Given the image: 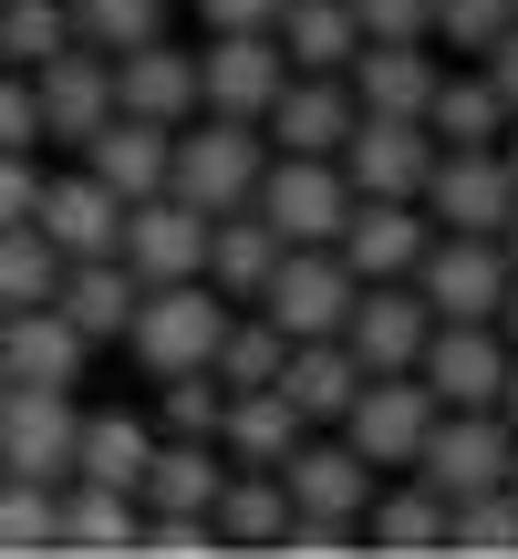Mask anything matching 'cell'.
<instances>
[{
	"label": "cell",
	"mask_w": 518,
	"mask_h": 559,
	"mask_svg": "<svg viewBox=\"0 0 518 559\" xmlns=\"http://www.w3.org/2000/svg\"><path fill=\"white\" fill-rule=\"evenodd\" d=\"M259 166H270V135L239 115H187L177 135H166V187H177L187 207H208V218H228V207L259 198Z\"/></svg>",
	"instance_id": "1"
},
{
	"label": "cell",
	"mask_w": 518,
	"mask_h": 559,
	"mask_svg": "<svg viewBox=\"0 0 518 559\" xmlns=\"http://www.w3.org/2000/svg\"><path fill=\"white\" fill-rule=\"evenodd\" d=\"M498 415H508V436H518V353H508V383H498Z\"/></svg>",
	"instance_id": "49"
},
{
	"label": "cell",
	"mask_w": 518,
	"mask_h": 559,
	"mask_svg": "<svg viewBox=\"0 0 518 559\" xmlns=\"http://www.w3.org/2000/svg\"><path fill=\"white\" fill-rule=\"evenodd\" d=\"M363 549H384V559H425V549H446V498L436 487H395V498H374L363 508Z\"/></svg>",
	"instance_id": "34"
},
{
	"label": "cell",
	"mask_w": 518,
	"mask_h": 559,
	"mask_svg": "<svg viewBox=\"0 0 518 559\" xmlns=\"http://www.w3.org/2000/svg\"><path fill=\"white\" fill-rule=\"evenodd\" d=\"M219 332H228V290H208V280H145L136 321H125V353H136V373H208L219 362Z\"/></svg>",
	"instance_id": "2"
},
{
	"label": "cell",
	"mask_w": 518,
	"mask_h": 559,
	"mask_svg": "<svg viewBox=\"0 0 518 559\" xmlns=\"http://www.w3.org/2000/svg\"><path fill=\"white\" fill-rule=\"evenodd\" d=\"M508 487H518V445H508Z\"/></svg>",
	"instance_id": "53"
},
{
	"label": "cell",
	"mask_w": 518,
	"mask_h": 559,
	"mask_svg": "<svg viewBox=\"0 0 518 559\" xmlns=\"http://www.w3.org/2000/svg\"><path fill=\"white\" fill-rule=\"evenodd\" d=\"M145 456H156V425L145 415H83L73 425V477H94V487H136Z\"/></svg>",
	"instance_id": "33"
},
{
	"label": "cell",
	"mask_w": 518,
	"mask_h": 559,
	"mask_svg": "<svg viewBox=\"0 0 518 559\" xmlns=\"http://www.w3.org/2000/svg\"><path fill=\"white\" fill-rule=\"evenodd\" d=\"M280 83H291L280 32H208V41H198V115H239V124H259V115L280 104Z\"/></svg>",
	"instance_id": "7"
},
{
	"label": "cell",
	"mask_w": 518,
	"mask_h": 559,
	"mask_svg": "<svg viewBox=\"0 0 518 559\" xmlns=\"http://www.w3.org/2000/svg\"><path fill=\"white\" fill-rule=\"evenodd\" d=\"M280 0H198V32H270Z\"/></svg>",
	"instance_id": "47"
},
{
	"label": "cell",
	"mask_w": 518,
	"mask_h": 559,
	"mask_svg": "<svg viewBox=\"0 0 518 559\" xmlns=\"http://www.w3.org/2000/svg\"><path fill=\"white\" fill-rule=\"evenodd\" d=\"M363 41H425V0H353Z\"/></svg>",
	"instance_id": "46"
},
{
	"label": "cell",
	"mask_w": 518,
	"mask_h": 559,
	"mask_svg": "<svg viewBox=\"0 0 518 559\" xmlns=\"http://www.w3.org/2000/svg\"><path fill=\"white\" fill-rule=\"evenodd\" d=\"M62 539V487L42 477H0V559H32Z\"/></svg>",
	"instance_id": "38"
},
{
	"label": "cell",
	"mask_w": 518,
	"mask_h": 559,
	"mask_svg": "<svg viewBox=\"0 0 518 559\" xmlns=\"http://www.w3.org/2000/svg\"><path fill=\"white\" fill-rule=\"evenodd\" d=\"M353 83L342 73H291L280 83V104L259 115V135H270V156H342V135H353Z\"/></svg>",
	"instance_id": "16"
},
{
	"label": "cell",
	"mask_w": 518,
	"mask_h": 559,
	"mask_svg": "<svg viewBox=\"0 0 518 559\" xmlns=\"http://www.w3.org/2000/svg\"><path fill=\"white\" fill-rule=\"evenodd\" d=\"M249 207L280 228V249H311V239H342V218H353V177H342V156H270Z\"/></svg>",
	"instance_id": "5"
},
{
	"label": "cell",
	"mask_w": 518,
	"mask_h": 559,
	"mask_svg": "<svg viewBox=\"0 0 518 559\" xmlns=\"http://www.w3.org/2000/svg\"><path fill=\"white\" fill-rule=\"evenodd\" d=\"M115 115L187 124V115H198V41L156 32V41H136V52H115Z\"/></svg>",
	"instance_id": "18"
},
{
	"label": "cell",
	"mask_w": 518,
	"mask_h": 559,
	"mask_svg": "<svg viewBox=\"0 0 518 559\" xmlns=\"http://www.w3.org/2000/svg\"><path fill=\"white\" fill-rule=\"evenodd\" d=\"M280 52H291V73H342V62L363 52V21L353 0H280Z\"/></svg>",
	"instance_id": "30"
},
{
	"label": "cell",
	"mask_w": 518,
	"mask_h": 559,
	"mask_svg": "<svg viewBox=\"0 0 518 559\" xmlns=\"http://www.w3.org/2000/svg\"><path fill=\"white\" fill-rule=\"evenodd\" d=\"M42 207V156H11V145H0V228H21Z\"/></svg>",
	"instance_id": "45"
},
{
	"label": "cell",
	"mask_w": 518,
	"mask_h": 559,
	"mask_svg": "<svg viewBox=\"0 0 518 559\" xmlns=\"http://www.w3.org/2000/svg\"><path fill=\"white\" fill-rule=\"evenodd\" d=\"M498 249H508V270H518V207H508V228H498Z\"/></svg>",
	"instance_id": "51"
},
{
	"label": "cell",
	"mask_w": 518,
	"mask_h": 559,
	"mask_svg": "<svg viewBox=\"0 0 518 559\" xmlns=\"http://www.w3.org/2000/svg\"><path fill=\"white\" fill-rule=\"evenodd\" d=\"M156 394H166V425H156V436H219V415H228V383L219 373H166Z\"/></svg>",
	"instance_id": "42"
},
{
	"label": "cell",
	"mask_w": 518,
	"mask_h": 559,
	"mask_svg": "<svg viewBox=\"0 0 518 559\" xmlns=\"http://www.w3.org/2000/svg\"><path fill=\"white\" fill-rule=\"evenodd\" d=\"M0 394H11V362H0Z\"/></svg>",
	"instance_id": "54"
},
{
	"label": "cell",
	"mask_w": 518,
	"mask_h": 559,
	"mask_svg": "<svg viewBox=\"0 0 518 559\" xmlns=\"http://www.w3.org/2000/svg\"><path fill=\"white\" fill-rule=\"evenodd\" d=\"M301 436H311V415H301L280 383H249V394H228V415H219V456L228 466H280Z\"/></svg>",
	"instance_id": "26"
},
{
	"label": "cell",
	"mask_w": 518,
	"mask_h": 559,
	"mask_svg": "<svg viewBox=\"0 0 518 559\" xmlns=\"http://www.w3.org/2000/svg\"><path fill=\"white\" fill-rule=\"evenodd\" d=\"M478 73L498 83V104L518 115V21H508V32H498V41H487V52H478Z\"/></svg>",
	"instance_id": "48"
},
{
	"label": "cell",
	"mask_w": 518,
	"mask_h": 559,
	"mask_svg": "<svg viewBox=\"0 0 518 559\" xmlns=\"http://www.w3.org/2000/svg\"><path fill=\"white\" fill-rule=\"evenodd\" d=\"M498 332H508V353H518V280H508V300H498Z\"/></svg>",
	"instance_id": "50"
},
{
	"label": "cell",
	"mask_w": 518,
	"mask_h": 559,
	"mask_svg": "<svg viewBox=\"0 0 518 559\" xmlns=\"http://www.w3.org/2000/svg\"><path fill=\"white\" fill-rule=\"evenodd\" d=\"M280 549H291V559H342V549H363V519H311V508H291Z\"/></svg>",
	"instance_id": "44"
},
{
	"label": "cell",
	"mask_w": 518,
	"mask_h": 559,
	"mask_svg": "<svg viewBox=\"0 0 518 559\" xmlns=\"http://www.w3.org/2000/svg\"><path fill=\"white\" fill-rule=\"evenodd\" d=\"M425 166H436L425 115H353V135H342V177H353V198H415Z\"/></svg>",
	"instance_id": "14"
},
{
	"label": "cell",
	"mask_w": 518,
	"mask_h": 559,
	"mask_svg": "<svg viewBox=\"0 0 518 559\" xmlns=\"http://www.w3.org/2000/svg\"><path fill=\"white\" fill-rule=\"evenodd\" d=\"M0 362H11V383H62L73 394L94 342L62 321V300H32V311H0Z\"/></svg>",
	"instance_id": "21"
},
{
	"label": "cell",
	"mask_w": 518,
	"mask_h": 559,
	"mask_svg": "<svg viewBox=\"0 0 518 559\" xmlns=\"http://www.w3.org/2000/svg\"><path fill=\"white\" fill-rule=\"evenodd\" d=\"M353 290H363V280L342 270V249H332V239H311V249H280V270L259 280V300H249V311H270L291 342H311V332H342Z\"/></svg>",
	"instance_id": "8"
},
{
	"label": "cell",
	"mask_w": 518,
	"mask_h": 559,
	"mask_svg": "<svg viewBox=\"0 0 518 559\" xmlns=\"http://www.w3.org/2000/svg\"><path fill=\"white\" fill-rule=\"evenodd\" d=\"M145 539V498L136 487H94V477H62V539L73 559H125Z\"/></svg>",
	"instance_id": "23"
},
{
	"label": "cell",
	"mask_w": 518,
	"mask_h": 559,
	"mask_svg": "<svg viewBox=\"0 0 518 559\" xmlns=\"http://www.w3.org/2000/svg\"><path fill=\"white\" fill-rule=\"evenodd\" d=\"M166 135H177V124H145V115H104L94 135H83V166H94V177L115 187L125 207H136V198H156V187H166Z\"/></svg>",
	"instance_id": "25"
},
{
	"label": "cell",
	"mask_w": 518,
	"mask_h": 559,
	"mask_svg": "<svg viewBox=\"0 0 518 559\" xmlns=\"http://www.w3.org/2000/svg\"><path fill=\"white\" fill-rule=\"evenodd\" d=\"M353 383H363V362H353V342H342V332H311V342H291V362H280V394H291L311 425H342Z\"/></svg>",
	"instance_id": "28"
},
{
	"label": "cell",
	"mask_w": 518,
	"mask_h": 559,
	"mask_svg": "<svg viewBox=\"0 0 518 559\" xmlns=\"http://www.w3.org/2000/svg\"><path fill=\"white\" fill-rule=\"evenodd\" d=\"M280 362H291V332H280L270 311H228V332H219V362H208V373L228 383V394H249V383H280Z\"/></svg>",
	"instance_id": "35"
},
{
	"label": "cell",
	"mask_w": 518,
	"mask_h": 559,
	"mask_svg": "<svg viewBox=\"0 0 518 559\" xmlns=\"http://www.w3.org/2000/svg\"><path fill=\"white\" fill-rule=\"evenodd\" d=\"M73 41V0H0V62H52Z\"/></svg>",
	"instance_id": "39"
},
{
	"label": "cell",
	"mask_w": 518,
	"mask_h": 559,
	"mask_svg": "<svg viewBox=\"0 0 518 559\" xmlns=\"http://www.w3.org/2000/svg\"><path fill=\"white\" fill-rule=\"evenodd\" d=\"M446 549L467 559H518V487H478L446 508Z\"/></svg>",
	"instance_id": "36"
},
{
	"label": "cell",
	"mask_w": 518,
	"mask_h": 559,
	"mask_svg": "<svg viewBox=\"0 0 518 559\" xmlns=\"http://www.w3.org/2000/svg\"><path fill=\"white\" fill-rule=\"evenodd\" d=\"M166 11H177V0H73V41H94V52H136V41L166 32Z\"/></svg>",
	"instance_id": "40"
},
{
	"label": "cell",
	"mask_w": 518,
	"mask_h": 559,
	"mask_svg": "<svg viewBox=\"0 0 518 559\" xmlns=\"http://www.w3.org/2000/svg\"><path fill=\"white\" fill-rule=\"evenodd\" d=\"M415 207H425L436 228H478V239H498L508 207H518V177H508L498 145H436V166H425Z\"/></svg>",
	"instance_id": "6"
},
{
	"label": "cell",
	"mask_w": 518,
	"mask_h": 559,
	"mask_svg": "<svg viewBox=\"0 0 518 559\" xmlns=\"http://www.w3.org/2000/svg\"><path fill=\"white\" fill-rule=\"evenodd\" d=\"M73 394L62 383H11L0 394V477H42V487H62L73 477Z\"/></svg>",
	"instance_id": "10"
},
{
	"label": "cell",
	"mask_w": 518,
	"mask_h": 559,
	"mask_svg": "<svg viewBox=\"0 0 518 559\" xmlns=\"http://www.w3.org/2000/svg\"><path fill=\"white\" fill-rule=\"evenodd\" d=\"M52 290H62V249L42 239L32 218L0 228V311H32V300H52Z\"/></svg>",
	"instance_id": "37"
},
{
	"label": "cell",
	"mask_w": 518,
	"mask_h": 559,
	"mask_svg": "<svg viewBox=\"0 0 518 559\" xmlns=\"http://www.w3.org/2000/svg\"><path fill=\"white\" fill-rule=\"evenodd\" d=\"M425 135L436 145H498L508 135V104L487 73H436V94H425Z\"/></svg>",
	"instance_id": "32"
},
{
	"label": "cell",
	"mask_w": 518,
	"mask_h": 559,
	"mask_svg": "<svg viewBox=\"0 0 518 559\" xmlns=\"http://www.w3.org/2000/svg\"><path fill=\"white\" fill-rule=\"evenodd\" d=\"M115 260L136 270V280H208V207H187L177 187L136 198V207H125Z\"/></svg>",
	"instance_id": "12"
},
{
	"label": "cell",
	"mask_w": 518,
	"mask_h": 559,
	"mask_svg": "<svg viewBox=\"0 0 518 559\" xmlns=\"http://www.w3.org/2000/svg\"><path fill=\"white\" fill-rule=\"evenodd\" d=\"M508 445L518 436H508L498 404H436V425H425V445H415V477L457 508V498H478V487H508Z\"/></svg>",
	"instance_id": "3"
},
{
	"label": "cell",
	"mask_w": 518,
	"mask_h": 559,
	"mask_svg": "<svg viewBox=\"0 0 518 559\" xmlns=\"http://www.w3.org/2000/svg\"><path fill=\"white\" fill-rule=\"evenodd\" d=\"M425 239H436V218H425L415 198H353V218H342V270L353 280H404L425 260Z\"/></svg>",
	"instance_id": "19"
},
{
	"label": "cell",
	"mask_w": 518,
	"mask_h": 559,
	"mask_svg": "<svg viewBox=\"0 0 518 559\" xmlns=\"http://www.w3.org/2000/svg\"><path fill=\"white\" fill-rule=\"evenodd\" d=\"M32 104H42V145H73L83 156V135L115 115V52L62 41L52 62H32Z\"/></svg>",
	"instance_id": "11"
},
{
	"label": "cell",
	"mask_w": 518,
	"mask_h": 559,
	"mask_svg": "<svg viewBox=\"0 0 518 559\" xmlns=\"http://www.w3.org/2000/svg\"><path fill=\"white\" fill-rule=\"evenodd\" d=\"M219 549H280V528H291V487H280V466H228L219 487Z\"/></svg>",
	"instance_id": "29"
},
{
	"label": "cell",
	"mask_w": 518,
	"mask_h": 559,
	"mask_svg": "<svg viewBox=\"0 0 518 559\" xmlns=\"http://www.w3.org/2000/svg\"><path fill=\"white\" fill-rule=\"evenodd\" d=\"M415 373H425V394H436V404H498L508 332H498V321H436L425 353H415Z\"/></svg>",
	"instance_id": "15"
},
{
	"label": "cell",
	"mask_w": 518,
	"mask_h": 559,
	"mask_svg": "<svg viewBox=\"0 0 518 559\" xmlns=\"http://www.w3.org/2000/svg\"><path fill=\"white\" fill-rule=\"evenodd\" d=\"M425 290V311L436 321H498V300H508V249L498 239H478V228H436V239H425V260L404 270Z\"/></svg>",
	"instance_id": "4"
},
{
	"label": "cell",
	"mask_w": 518,
	"mask_h": 559,
	"mask_svg": "<svg viewBox=\"0 0 518 559\" xmlns=\"http://www.w3.org/2000/svg\"><path fill=\"white\" fill-rule=\"evenodd\" d=\"M280 487H291V508H311V519H363V508H374V456H353L332 425H311V436L280 456Z\"/></svg>",
	"instance_id": "17"
},
{
	"label": "cell",
	"mask_w": 518,
	"mask_h": 559,
	"mask_svg": "<svg viewBox=\"0 0 518 559\" xmlns=\"http://www.w3.org/2000/svg\"><path fill=\"white\" fill-rule=\"evenodd\" d=\"M32 228L62 249V260H104V249L125 239V198L94 177V166H73V177H42V207H32Z\"/></svg>",
	"instance_id": "20"
},
{
	"label": "cell",
	"mask_w": 518,
	"mask_h": 559,
	"mask_svg": "<svg viewBox=\"0 0 518 559\" xmlns=\"http://www.w3.org/2000/svg\"><path fill=\"white\" fill-rule=\"evenodd\" d=\"M52 300H62V321H73V332L104 353V342H125V321H136L145 280L125 270L115 249H104V260H62V290H52Z\"/></svg>",
	"instance_id": "24"
},
{
	"label": "cell",
	"mask_w": 518,
	"mask_h": 559,
	"mask_svg": "<svg viewBox=\"0 0 518 559\" xmlns=\"http://www.w3.org/2000/svg\"><path fill=\"white\" fill-rule=\"evenodd\" d=\"M436 41H363L353 62H342V83H353L363 115H425V94H436Z\"/></svg>",
	"instance_id": "22"
},
{
	"label": "cell",
	"mask_w": 518,
	"mask_h": 559,
	"mask_svg": "<svg viewBox=\"0 0 518 559\" xmlns=\"http://www.w3.org/2000/svg\"><path fill=\"white\" fill-rule=\"evenodd\" d=\"M518 21V0H425V41H457V52H487Z\"/></svg>",
	"instance_id": "41"
},
{
	"label": "cell",
	"mask_w": 518,
	"mask_h": 559,
	"mask_svg": "<svg viewBox=\"0 0 518 559\" xmlns=\"http://www.w3.org/2000/svg\"><path fill=\"white\" fill-rule=\"evenodd\" d=\"M498 156H508V177H518V115H508V135H498Z\"/></svg>",
	"instance_id": "52"
},
{
	"label": "cell",
	"mask_w": 518,
	"mask_h": 559,
	"mask_svg": "<svg viewBox=\"0 0 518 559\" xmlns=\"http://www.w3.org/2000/svg\"><path fill=\"white\" fill-rule=\"evenodd\" d=\"M425 332H436V311H425V290H415V280H363V290H353V311H342V342H353V362H363V373H415Z\"/></svg>",
	"instance_id": "13"
},
{
	"label": "cell",
	"mask_w": 518,
	"mask_h": 559,
	"mask_svg": "<svg viewBox=\"0 0 518 559\" xmlns=\"http://www.w3.org/2000/svg\"><path fill=\"white\" fill-rule=\"evenodd\" d=\"M219 487H228L219 436H156V456H145L136 498H145V508H219Z\"/></svg>",
	"instance_id": "27"
},
{
	"label": "cell",
	"mask_w": 518,
	"mask_h": 559,
	"mask_svg": "<svg viewBox=\"0 0 518 559\" xmlns=\"http://www.w3.org/2000/svg\"><path fill=\"white\" fill-rule=\"evenodd\" d=\"M425 425H436V394H425V373H363L332 436L353 445V456H374V466H415Z\"/></svg>",
	"instance_id": "9"
},
{
	"label": "cell",
	"mask_w": 518,
	"mask_h": 559,
	"mask_svg": "<svg viewBox=\"0 0 518 559\" xmlns=\"http://www.w3.org/2000/svg\"><path fill=\"white\" fill-rule=\"evenodd\" d=\"M0 145L11 156H42V104H32V73L0 62Z\"/></svg>",
	"instance_id": "43"
},
{
	"label": "cell",
	"mask_w": 518,
	"mask_h": 559,
	"mask_svg": "<svg viewBox=\"0 0 518 559\" xmlns=\"http://www.w3.org/2000/svg\"><path fill=\"white\" fill-rule=\"evenodd\" d=\"M280 270V228L259 218V207H228V218H208V290L228 300H259V280Z\"/></svg>",
	"instance_id": "31"
}]
</instances>
